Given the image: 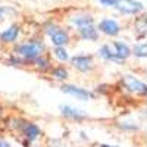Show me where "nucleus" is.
<instances>
[{
    "label": "nucleus",
    "instance_id": "nucleus-17",
    "mask_svg": "<svg viewBox=\"0 0 147 147\" xmlns=\"http://www.w3.org/2000/svg\"><path fill=\"white\" fill-rule=\"evenodd\" d=\"M134 53L138 57H144L146 56V44H137L134 47Z\"/></svg>",
    "mask_w": 147,
    "mask_h": 147
},
{
    "label": "nucleus",
    "instance_id": "nucleus-18",
    "mask_svg": "<svg viewBox=\"0 0 147 147\" xmlns=\"http://www.w3.org/2000/svg\"><path fill=\"white\" fill-rule=\"evenodd\" d=\"M35 62H37V63L40 65V68H41V69H46V68H49V62H46V60H41V59H37Z\"/></svg>",
    "mask_w": 147,
    "mask_h": 147
},
{
    "label": "nucleus",
    "instance_id": "nucleus-21",
    "mask_svg": "<svg viewBox=\"0 0 147 147\" xmlns=\"http://www.w3.org/2000/svg\"><path fill=\"white\" fill-rule=\"evenodd\" d=\"M2 15H3V7H0V18H2Z\"/></svg>",
    "mask_w": 147,
    "mask_h": 147
},
{
    "label": "nucleus",
    "instance_id": "nucleus-10",
    "mask_svg": "<svg viewBox=\"0 0 147 147\" xmlns=\"http://www.w3.org/2000/svg\"><path fill=\"white\" fill-rule=\"evenodd\" d=\"M62 113L68 118H72V119H81L84 118V113L81 110L75 109V107H71V106H62Z\"/></svg>",
    "mask_w": 147,
    "mask_h": 147
},
{
    "label": "nucleus",
    "instance_id": "nucleus-11",
    "mask_svg": "<svg viewBox=\"0 0 147 147\" xmlns=\"http://www.w3.org/2000/svg\"><path fill=\"white\" fill-rule=\"evenodd\" d=\"M80 32H81V35H82V38H85V40H96V38H97V31L94 30L93 25L80 28Z\"/></svg>",
    "mask_w": 147,
    "mask_h": 147
},
{
    "label": "nucleus",
    "instance_id": "nucleus-4",
    "mask_svg": "<svg viewBox=\"0 0 147 147\" xmlns=\"http://www.w3.org/2000/svg\"><path fill=\"white\" fill-rule=\"evenodd\" d=\"M99 28L105 32V34H107V35H116L118 32H119V24L118 22H115L113 19H103L102 22H100V25H99Z\"/></svg>",
    "mask_w": 147,
    "mask_h": 147
},
{
    "label": "nucleus",
    "instance_id": "nucleus-6",
    "mask_svg": "<svg viewBox=\"0 0 147 147\" xmlns=\"http://www.w3.org/2000/svg\"><path fill=\"white\" fill-rule=\"evenodd\" d=\"M72 63L75 68H78L80 71H88L91 68V57L88 56H75V57H72Z\"/></svg>",
    "mask_w": 147,
    "mask_h": 147
},
{
    "label": "nucleus",
    "instance_id": "nucleus-8",
    "mask_svg": "<svg viewBox=\"0 0 147 147\" xmlns=\"http://www.w3.org/2000/svg\"><path fill=\"white\" fill-rule=\"evenodd\" d=\"M63 91L68 93V94H72V96H77V97H80V99H82V100H87L90 97L88 91H85L84 88L74 87V85H66V87H63Z\"/></svg>",
    "mask_w": 147,
    "mask_h": 147
},
{
    "label": "nucleus",
    "instance_id": "nucleus-19",
    "mask_svg": "<svg viewBox=\"0 0 147 147\" xmlns=\"http://www.w3.org/2000/svg\"><path fill=\"white\" fill-rule=\"evenodd\" d=\"M100 3L103 6H113L116 5V0H100Z\"/></svg>",
    "mask_w": 147,
    "mask_h": 147
},
{
    "label": "nucleus",
    "instance_id": "nucleus-22",
    "mask_svg": "<svg viewBox=\"0 0 147 147\" xmlns=\"http://www.w3.org/2000/svg\"><path fill=\"white\" fill-rule=\"evenodd\" d=\"M102 147H113V146H102Z\"/></svg>",
    "mask_w": 147,
    "mask_h": 147
},
{
    "label": "nucleus",
    "instance_id": "nucleus-13",
    "mask_svg": "<svg viewBox=\"0 0 147 147\" xmlns=\"http://www.w3.org/2000/svg\"><path fill=\"white\" fill-rule=\"evenodd\" d=\"M74 24H77L80 28L88 27V25H93V18H90V16H80V18L74 19Z\"/></svg>",
    "mask_w": 147,
    "mask_h": 147
},
{
    "label": "nucleus",
    "instance_id": "nucleus-7",
    "mask_svg": "<svg viewBox=\"0 0 147 147\" xmlns=\"http://www.w3.org/2000/svg\"><path fill=\"white\" fill-rule=\"evenodd\" d=\"M18 34H19L18 27L16 25H12V27H9L7 30H5L2 34H0V40H2L3 43H12V41L16 40Z\"/></svg>",
    "mask_w": 147,
    "mask_h": 147
},
{
    "label": "nucleus",
    "instance_id": "nucleus-12",
    "mask_svg": "<svg viewBox=\"0 0 147 147\" xmlns=\"http://www.w3.org/2000/svg\"><path fill=\"white\" fill-rule=\"evenodd\" d=\"M38 132H40L38 127L34 125V124H28V125L24 127V134H25L27 138H30V140H35L37 136H38Z\"/></svg>",
    "mask_w": 147,
    "mask_h": 147
},
{
    "label": "nucleus",
    "instance_id": "nucleus-14",
    "mask_svg": "<svg viewBox=\"0 0 147 147\" xmlns=\"http://www.w3.org/2000/svg\"><path fill=\"white\" fill-rule=\"evenodd\" d=\"M100 56L103 57V59H112V60H118L116 57H115V53H112L110 52V49L107 47V46H103L102 49H100Z\"/></svg>",
    "mask_w": 147,
    "mask_h": 147
},
{
    "label": "nucleus",
    "instance_id": "nucleus-2",
    "mask_svg": "<svg viewBox=\"0 0 147 147\" xmlns=\"http://www.w3.org/2000/svg\"><path fill=\"white\" fill-rule=\"evenodd\" d=\"M116 7L124 12V13H138V12L143 10V5L138 2H134V0H116Z\"/></svg>",
    "mask_w": 147,
    "mask_h": 147
},
{
    "label": "nucleus",
    "instance_id": "nucleus-16",
    "mask_svg": "<svg viewBox=\"0 0 147 147\" xmlns=\"http://www.w3.org/2000/svg\"><path fill=\"white\" fill-rule=\"evenodd\" d=\"M55 53H56V57L59 60H68V57H69L68 53H66V50H65V49H62V47H56Z\"/></svg>",
    "mask_w": 147,
    "mask_h": 147
},
{
    "label": "nucleus",
    "instance_id": "nucleus-3",
    "mask_svg": "<svg viewBox=\"0 0 147 147\" xmlns=\"http://www.w3.org/2000/svg\"><path fill=\"white\" fill-rule=\"evenodd\" d=\"M47 32H49V35H50L53 44H56L57 47H62L68 43V34L63 30L56 28V27H49Z\"/></svg>",
    "mask_w": 147,
    "mask_h": 147
},
{
    "label": "nucleus",
    "instance_id": "nucleus-1",
    "mask_svg": "<svg viewBox=\"0 0 147 147\" xmlns=\"http://www.w3.org/2000/svg\"><path fill=\"white\" fill-rule=\"evenodd\" d=\"M43 50V44L41 43H28V44H21L16 52L18 55L27 57V59H32V57H37Z\"/></svg>",
    "mask_w": 147,
    "mask_h": 147
},
{
    "label": "nucleus",
    "instance_id": "nucleus-20",
    "mask_svg": "<svg viewBox=\"0 0 147 147\" xmlns=\"http://www.w3.org/2000/svg\"><path fill=\"white\" fill-rule=\"evenodd\" d=\"M0 147H10V144L5 140H0Z\"/></svg>",
    "mask_w": 147,
    "mask_h": 147
},
{
    "label": "nucleus",
    "instance_id": "nucleus-5",
    "mask_svg": "<svg viewBox=\"0 0 147 147\" xmlns=\"http://www.w3.org/2000/svg\"><path fill=\"white\" fill-rule=\"evenodd\" d=\"M125 84H127V87H128L131 91L146 93V85H144V82L138 81L137 78H134L132 75H127V77H125Z\"/></svg>",
    "mask_w": 147,
    "mask_h": 147
},
{
    "label": "nucleus",
    "instance_id": "nucleus-15",
    "mask_svg": "<svg viewBox=\"0 0 147 147\" xmlns=\"http://www.w3.org/2000/svg\"><path fill=\"white\" fill-rule=\"evenodd\" d=\"M53 75H55V78H57V80H66V78H68V72H66L63 68H56V69L53 71Z\"/></svg>",
    "mask_w": 147,
    "mask_h": 147
},
{
    "label": "nucleus",
    "instance_id": "nucleus-9",
    "mask_svg": "<svg viewBox=\"0 0 147 147\" xmlns=\"http://www.w3.org/2000/svg\"><path fill=\"white\" fill-rule=\"evenodd\" d=\"M115 57L118 60H122V59H125L129 56V47L124 43H121V41H116L115 43Z\"/></svg>",
    "mask_w": 147,
    "mask_h": 147
}]
</instances>
